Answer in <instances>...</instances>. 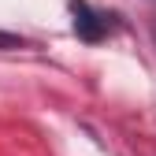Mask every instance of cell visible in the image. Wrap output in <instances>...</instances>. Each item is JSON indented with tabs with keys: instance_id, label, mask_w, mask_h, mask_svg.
<instances>
[{
	"instance_id": "obj_1",
	"label": "cell",
	"mask_w": 156,
	"mask_h": 156,
	"mask_svg": "<svg viewBox=\"0 0 156 156\" xmlns=\"http://www.w3.org/2000/svg\"><path fill=\"white\" fill-rule=\"evenodd\" d=\"M71 11H74V30H78V37H86V41H101V37H104L108 23L86 4V0H71Z\"/></svg>"
},
{
	"instance_id": "obj_2",
	"label": "cell",
	"mask_w": 156,
	"mask_h": 156,
	"mask_svg": "<svg viewBox=\"0 0 156 156\" xmlns=\"http://www.w3.org/2000/svg\"><path fill=\"white\" fill-rule=\"evenodd\" d=\"M0 48H23V41L11 37V34H0Z\"/></svg>"
}]
</instances>
